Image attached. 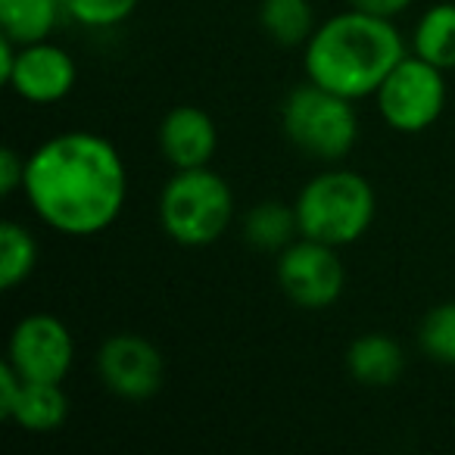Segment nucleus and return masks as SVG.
Masks as SVG:
<instances>
[{"label": "nucleus", "mask_w": 455, "mask_h": 455, "mask_svg": "<svg viewBox=\"0 0 455 455\" xmlns=\"http://www.w3.org/2000/svg\"><path fill=\"white\" fill-rule=\"evenodd\" d=\"M22 190L47 228L66 237H94L125 209L128 169L107 138L63 132L28 153Z\"/></svg>", "instance_id": "nucleus-1"}, {"label": "nucleus", "mask_w": 455, "mask_h": 455, "mask_svg": "<svg viewBox=\"0 0 455 455\" xmlns=\"http://www.w3.org/2000/svg\"><path fill=\"white\" fill-rule=\"evenodd\" d=\"M403 57L409 53L393 20L355 7L322 22L303 44L306 78L349 100L378 94Z\"/></svg>", "instance_id": "nucleus-2"}, {"label": "nucleus", "mask_w": 455, "mask_h": 455, "mask_svg": "<svg viewBox=\"0 0 455 455\" xmlns=\"http://www.w3.org/2000/svg\"><path fill=\"white\" fill-rule=\"evenodd\" d=\"M299 235L312 241L347 247L365 237L378 212V196L365 175L353 169H328L306 181L297 194Z\"/></svg>", "instance_id": "nucleus-3"}, {"label": "nucleus", "mask_w": 455, "mask_h": 455, "mask_svg": "<svg viewBox=\"0 0 455 455\" xmlns=\"http://www.w3.org/2000/svg\"><path fill=\"white\" fill-rule=\"evenodd\" d=\"M235 219V194L228 181L203 169H178L159 194V225L181 247H209Z\"/></svg>", "instance_id": "nucleus-4"}, {"label": "nucleus", "mask_w": 455, "mask_h": 455, "mask_svg": "<svg viewBox=\"0 0 455 455\" xmlns=\"http://www.w3.org/2000/svg\"><path fill=\"white\" fill-rule=\"evenodd\" d=\"M281 128L287 140L306 156L340 163L359 140V116L349 97L306 82L287 94L281 107Z\"/></svg>", "instance_id": "nucleus-5"}, {"label": "nucleus", "mask_w": 455, "mask_h": 455, "mask_svg": "<svg viewBox=\"0 0 455 455\" xmlns=\"http://www.w3.org/2000/svg\"><path fill=\"white\" fill-rule=\"evenodd\" d=\"M380 119L403 134L427 132L446 109V82L443 69L421 57H403L374 94Z\"/></svg>", "instance_id": "nucleus-6"}, {"label": "nucleus", "mask_w": 455, "mask_h": 455, "mask_svg": "<svg viewBox=\"0 0 455 455\" xmlns=\"http://www.w3.org/2000/svg\"><path fill=\"white\" fill-rule=\"evenodd\" d=\"M278 287L293 306L306 312L331 309L343 297L347 268L337 256V247L299 235L291 247H284L275 262Z\"/></svg>", "instance_id": "nucleus-7"}, {"label": "nucleus", "mask_w": 455, "mask_h": 455, "mask_svg": "<svg viewBox=\"0 0 455 455\" xmlns=\"http://www.w3.org/2000/svg\"><path fill=\"white\" fill-rule=\"evenodd\" d=\"M7 362L26 380L63 384L76 365V337L57 315L35 312L10 331Z\"/></svg>", "instance_id": "nucleus-8"}, {"label": "nucleus", "mask_w": 455, "mask_h": 455, "mask_svg": "<svg viewBox=\"0 0 455 455\" xmlns=\"http://www.w3.org/2000/svg\"><path fill=\"white\" fill-rule=\"evenodd\" d=\"M97 374L113 396L144 403L165 380V362L156 343L140 334H113L97 349Z\"/></svg>", "instance_id": "nucleus-9"}, {"label": "nucleus", "mask_w": 455, "mask_h": 455, "mask_svg": "<svg viewBox=\"0 0 455 455\" xmlns=\"http://www.w3.org/2000/svg\"><path fill=\"white\" fill-rule=\"evenodd\" d=\"M76 78L78 66L66 47L53 41H35V44L20 47L7 88L22 100L44 107V103H60L63 97H69Z\"/></svg>", "instance_id": "nucleus-10"}, {"label": "nucleus", "mask_w": 455, "mask_h": 455, "mask_svg": "<svg viewBox=\"0 0 455 455\" xmlns=\"http://www.w3.org/2000/svg\"><path fill=\"white\" fill-rule=\"evenodd\" d=\"M215 147H219V132L206 109L175 107L165 113L163 125H159V150L169 165L203 169L212 163Z\"/></svg>", "instance_id": "nucleus-11"}, {"label": "nucleus", "mask_w": 455, "mask_h": 455, "mask_svg": "<svg viewBox=\"0 0 455 455\" xmlns=\"http://www.w3.org/2000/svg\"><path fill=\"white\" fill-rule=\"evenodd\" d=\"M347 368L362 387H390L399 380L405 368V355L393 337L387 334H362L349 343Z\"/></svg>", "instance_id": "nucleus-12"}, {"label": "nucleus", "mask_w": 455, "mask_h": 455, "mask_svg": "<svg viewBox=\"0 0 455 455\" xmlns=\"http://www.w3.org/2000/svg\"><path fill=\"white\" fill-rule=\"evenodd\" d=\"M69 396L63 384H44V380H26L20 403L10 411L7 421L28 434H53L69 421Z\"/></svg>", "instance_id": "nucleus-13"}, {"label": "nucleus", "mask_w": 455, "mask_h": 455, "mask_svg": "<svg viewBox=\"0 0 455 455\" xmlns=\"http://www.w3.org/2000/svg\"><path fill=\"white\" fill-rule=\"evenodd\" d=\"M297 209L281 200H262L243 215V237H247L250 247L262 250V253L278 256L281 250L297 241Z\"/></svg>", "instance_id": "nucleus-14"}, {"label": "nucleus", "mask_w": 455, "mask_h": 455, "mask_svg": "<svg viewBox=\"0 0 455 455\" xmlns=\"http://www.w3.org/2000/svg\"><path fill=\"white\" fill-rule=\"evenodd\" d=\"M63 0H0V28L16 44L47 41L63 16Z\"/></svg>", "instance_id": "nucleus-15"}, {"label": "nucleus", "mask_w": 455, "mask_h": 455, "mask_svg": "<svg viewBox=\"0 0 455 455\" xmlns=\"http://www.w3.org/2000/svg\"><path fill=\"white\" fill-rule=\"evenodd\" d=\"M411 53L436 69H455V4H436L411 32Z\"/></svg>", "instance_id": "nucleus-16"}, {"label": "nucleus", "mask_w": 455, "mask_h": 455, "mask_svg": "<svg viewBox=\"0 0 455 455\" xmlns=\"http://www.w3.org/2000/svg\"><path fill=\"white\" fill-rule=\"evenodd\" d=\"M262 32L281 47H299L315 32V13L309 0H262Z\"/></svg>", "instance_id": "nucleus-17"}, {"label": "nucleus", "mask_w": 455, "mask_h": 455, "mask_svg": "<svg viewBox=\"0 0 455 455\" xmlns=\"http://www.w3.org/2000/svg\"><path fill=\"white\" fill-rule=\"evenodd\" d=\"M35 266H38V243H35L32 231L20 221L7 219L0 225V287L16 291L32 278Z\"/></svg>", "instance_id": "nucleus-18"}, {"label": "nucleus", "mask_w": 455, "mask_h": 455, "mask_svg": "<svg viewBox=\"0 0 455 455\" xmlns=\"http://www.w3.org/2000/svg\"><path fill=\"white\" fill-rule=\"evenodd\" d=\"M418 347L430 362L455 365V299L440 303L418 324Z\"/></svg>", "instance_id": "nucleus-19"}, {"label": "nucleus", "mask_w": 455, "mask_h": 455, "mask_svg": "<svg viewBox=\"0 0 455 455\" xmlns=\"http://www.w3.org/2000/svg\"><path fill=\"white\" fill-rule=\"evenodd\" d=\"M140 0H63L69 20L84 28H113L138 10Z\"/></svg>", "instance_id": "nucleus-20"}, {"label": "nucleus", "mask_w": 455, "mask_h": 455, "mask_svg": "<svg viewBox=\"0 0 455 455\" xmlns=\"http://www.w3.org/2000/svg\"><path fill=\"white\" fill-rule=\"evenodd\" d=\"M26 163H28V156L16 153L13 147H4V150H0V194L4 196L16 194V190L22 188V181H26Z\"/></svg>", "instance_id": "nucleus-21"}, {"label": "nucleus", "mask_w": 455, "mask_h": 455, "mask_svg": "<svg viewBox=\"0 0 455 455\" xmlns=\"http://www.w3.org/2000/svg\"><path fill=\"white\" fill-rule=\"evenodd\" d=\"M22 387H26V378H22L10 362H4V365H0V418H4V421H7L10 411L20 403Z\"/></svg>", "instance_id": "nucleus-22"}, {"label": "nucleus", "mask_w": 455, "mask_h": 455, "mask_svg": "<svg viewBox=\"0 0 455 455\" xmlns=\"http://www.w3.org/2000/svg\"><path fill=\"white\" fill-rule=\"evenodd\" d=\"M349 4H353L355 10H365V13L393 20V16H399L403 10H409L415 0H349Z\"/></svg>", "instance_id": "nucleus-23"}]
</instances>
